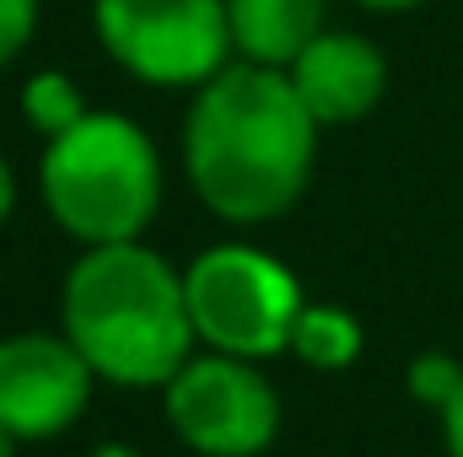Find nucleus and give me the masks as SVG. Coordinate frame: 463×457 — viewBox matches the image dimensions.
I'll return each instance as SVG.
<instances>
[{"label": "nucleus", "instance_id": "nucleus-1", "mask_svg": "<svg viewBox=\"0 0 463 457\" xmlns=\"http://www.w3.org/2000/svg\"><path fill=\"white\" fill-rule=\"evenodd\" d=\"M313 129L318 118L286 70L242 60L194 92L184 118V162L216 216L269 221L307 189Z\"/></svg>", "mask_w": 463, "mask_h": 457}, {"label": "nucleus", "instance_id": "nucleus-2", "mask_svg": "<svg viewBox=\"0 0 463 457\" xmlns=\"http://www.w3.org/2000/svg\"><path fill=\"white\" fill-rule=\"evenodd\" d=\"M65 340L109 382L167 387L200 340L184 275H173V264L140 242L87 247L65 280Z\"/></svg>", "mask_w": 463, "mask_h": 457}, {"label": "nucleus", "instance_id": "nucleus-3", "mask_svg": "<svg viewBox=\"0 0 463 457\" xmlns=\"http://www.w3.org/2000/svg\"><path fill=\"white\" fill-rule=\"evenodd\" d=\"M43 205L87 247L135 242L162 200L156 151L124 114H87L43 145Z\"/></svg>", "mask_w": 463, "mask_h": 457}, {"label": "nucleus", "instance_id": "nucleus-4", "mask_svg": "<svg viewBox=\"0 0 463 457\" xmlns=\"http://www.w3.org/2000/svg\"><path fill=\"white\" fill-rule=\"evenodd\" d=\"M184 296H189V318L194 334L242 360H264L291 350V329L302 318V285L297 275L242 242H222L211 253H200L184 275Z\"/></svg>", "mask_w": 463, "mask_h": 457}, {"label": "nucleus", "instance_id": "nucleus-5", "mask_svg": "<svg viewBox=\"0 0 463 457\" xmlns=\"http://www.w3.org/2000/svg\"><path fill=\"white\" fill-rule=\"evenodd\" d=\"M98 38L151 87H205L227 70V0H98Z\"/></svg>", "mask_w": 463, "mask_h": 457}, {"label": "nucleus", "instance_id": "nucleus-6", "mask_svg": "<svg viewBox=\"0 0 463 457\" xmlns=\"http://www.w3.org/2000/svg\"><path fill=\"white\" fill-rule=\"evenodd\" d=\"M173 431L205 457H253L275 442L280 404L242 355H189L167 382Z\"/></svg>", "mask_w": 463, "mask_h": 457}, {"label": "nucleus", "instance_id": "nucleus-7", "mask_svg": "<svg viewBox=\"0 0 463 457\" xmlns=\"http://www.w3.org/2000/svg\"><path fill=\"white\" fill-rule=\"evenodd\" d=\"M92 360L71 340L16 334L0 344V425L16 442L60 436L92 393Z\"/></svg>", "mask_w": 463, "mask_h": 457}, {"label": "nucleus", "instance_id": "nucleus-8", "mask_svg": "<svg viewBox=\"0 0 463 457\" xmlns=\"http://www.w3.org/2000/svg\"><path fill=\"white\" fill-rule=\"evenodd\" d=\"M291 87L307 103V114L318 124H350V118L372 114L383 87H388V65L383 54L355 38V33H318L297 60H291Z\"/></svg>", "mask_w": 463, "mask_h": 457}, {"label": "nucleus", "instance_id": "nucleus-9", "mask_svg": "<svg viewBox=\"0 0 463 457\" xmlns=\"http://www.w3.org/2000/svg\"><path fill=\"white\" fill-rule=\"evenodd\" d=\"M227 22L242 60L291 70V60L324 33V0H227Z\"/></svg>", "mask_w": 463, "mask_h": 457}, {"label": "nucleus", "instance_id": "nucleus-10", "mask_svg": "<svg viewBox=\"0 0 463 457\" xmlns=\"http://www.w3.org/2000/svg\"><path fill=\"white\" fill-rule=\"evenodd\" d=\"M291 350L318 371H340L361 355V323L345 307H302V318L291 329Z\"/></svg>", "mask_w": 463, "mask_h": 457}, {"label": "nucleus", "instance_id": "nucleus-11", "mask_svg": "<svg viewBox=\"0 0 463 457\" xmlns=\"http://www.w3.org/2000/svg\"><path fill=\"white\" fill-rule=\"evenodd\" d=\"M22 114H27V124H33L38 135L54 140V135H65L71 124L87 118V103H81V92H76L71 76L43 70V76H33V81L22 87Z\"/></svg>", "mask_w": 463, "mask_h": 457}, {"label": "nucleus", "instance_id": "nucleus-12", "mask_svg": "<svg viewBox=\"0 0 463 457\" xmlns=\"http://www.w3.org/2000/svg\"><path fill=\"white\" fill-rule=\"evenodd\" d=\"M458 387H463V366L453 355H442V350H431V355H420L410 366V393L420 404H431V409H448Z\"/></svg>", "mask_w": 463, "mask_h": 457}, {"label": "nucleus", "instance_id": "nucleus-13", "mask_svg": "<svg viewBox=\"0 0 463 457\" xmlns=\"http://www.w3.org/2000/svg\"><path fill=\"white\" fill-rule=\"evenodd\" d=\"M33 22H38V0H0V65H11L27 49Z\"/></svg>", "mask_w": 463, "mask_h": 457}, {"label": "nucleus", "instance_id": "nucleus-14", "mask_svg": "<svg viewBox=\"0 0 463 457\" xmlns=\"http://www.w3.org/2000/svg\"><path fill=\"white\" fill-rule=\"evenodd\" d=\"M442 420H448V452L463 457V387L453 393V404L442 409Z\"/></svg>", "mask_w": 463, "mask_h": 457}, {"label": "nucleus", "instance_id": "nucleus-15", "mask_svg": "<svg viewBox=\"0 0 463 457\" xmlns=\"http://www.w3.org/2000/svg\"><path fill=\"white\" fill-rule=\"evenodd\" d=\"M11 200H16V183H11V167H5V156H0V221L11 216Z\"/></svg>", "mask_w": 463, "mask_h": 457}, {"label": "nucleus", "instance_id": "nucleus-16", "mask_svg": "<svg viewBox=\"0 0 463 457\" xmlns=\"http://www.w3.org/2000/svg\"><path fill=\"white\" fill-rule=\"evenodd\" d=\"M361 5H372V11H404V5H420V0H361Z\"/></svg>", "mask_w": 463, "mask_h": 457}, {"label": "nucleus", "instance_id": "nucleus-17", "mask_svg": "<svg viewBox=\"0 0 463 457\" xmlns=\"http://www.w3.org/2000/svg\"><path fill=\"white\" fill-rule=\"evenodd\" d=\"M0 457H16V436H11L5 425H0Z\"/></svg>", "mask_w": 463, "mask_h": 457}, {"label": "nucleus", "instance_id": "nucleus-18", "mask_svg": "<svg viewBox=\"0 0 463 457\" xmlns=\"http://www.w3.org/2000/svg\"><path fill=\"white\" fill-rule=\"evenodd\" d=\"M92 457H140L135 447H103V452H92Z\"/></svg>", "mask_w": 463, "mask_h": 457}]
</instances>
